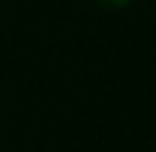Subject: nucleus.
Segmentation results:
<instances>
[{
	"label": "nucleus",
	"mask_w": 156,
	"mask_h": 152,
	"mask_svg": "<svg viewBox=\"0 0 156 152\" xmlns=\"http://www.w3.org/2000/svg\"><path fill=\"white\" fill-rule=\"evenodd\" d=\"M96 3H102V6H112V10H118V6H127L131 0H96Z\"/></svg>",
	"instance_id": "nucleus-1"
}]
</instances>
